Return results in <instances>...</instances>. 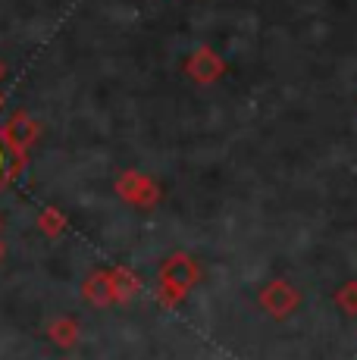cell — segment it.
<instances>
[{
  "label": "cell",
  "instance_id": "cell-1",
  "mask_svg": "<svg viewBox=\"0 0 357 360\" xmlns=\"http://www.w3.org/2000/svg\"><path fill=\"white\" fill-rule=\"evenodd\" d=\"M0 138L6 141V148L13 150V154L19 157V160H25V150L32 148V141L38 138V122L32 120L29 113H13L10 120L4 122V129H0Z\"/></svg>",
  "mask_w": 357,
  "mask_h": 360
},
{
  "label": "cell",
  "instance_id": "cell-2",
  "mask_svg": "<svg viewBox=\"0 0 357 360\" xmlns=\"http://www.w3.org/2000/svg\"><path fill=\"white\" fill-rule=\"evenodd\" d=\"M188 72L195 75L197 82H214L219 72H223V63H219V57L214 51H207V47H201V51L191 57L188 63Z\"/></svg>",
  "mask_w": 357,
  "mask_h": 360
},
{
  "label": "cell",
  "instance_id": "cell-3",
  "mask_svg": "<svg viewBox=\"0 0 357 360\" xmlns=\"http://www.w3.org/2000/svg\"><path fill=\"white\" fill-rule=\"evenodd\" d=\"M19 166H22V160H19V157L13 154L10 148H6V141H4V138H0V185H4L6 179H10L13 172L19 169Z\"/></svg>",
  "mask_w": 357,
  "mask_h": 360
},
{
  "label": "cell",
  "instance_id": "cell-4",
  "mask_svg": "<svg viewBox=\"0 0 357 360\" xmlns=\"http://www.w3.org/2000/svg\"><path fill=\"white\" fill-rule=\"evenodd\" d=\"M53 338H57V342H70L72 338V326H70V320H60L57 326H53Z\"/></svg>",
  "mask_w": 357,
  "mask_h": 360
},
{
  "label": "cell",
  "instance_id": "cell-5",
  "mask_svg": "<svg viewBox=\"0 0 357 360\" xmlns=\"http://www.w3.org/2000/svg\"><path fill=\"white\" fill-rule=\"evenodd\" d=\"M41 229H44V232H57L60 229V217H57V213L47 210L44 217H41Z\"/></svg>",
  "mask_w": 357,
  "mask_h": 360
},
{
  "label": "cell",
  "instance_id": "cell-6",
  "mask_svg": "<svg viewBox=\"0 0 357 360\" xmlns=\"http://www.w3.org/2000/svg\"><path fill=\"white\" fill-rule=\"evenodd\" d=\"M0 79H4V63H0Z\"/></svg>",
  "mask_w": 357,
  "mask_h": 360
},
{
  "label": "cell",
  "instance_id": "cell-7",
  "mask_svg": "<svg viewBox=\"0 0 357 360\" xmlns=\"http://www.w3.org/2000/svg\"><path fill=\"white\" fill-rule=\"evenodd\" d=\"M0 107H4V94H0Z\"/></svg>",
  "mask_w": 357,
  "mask_h": 360
}]
</instances>
